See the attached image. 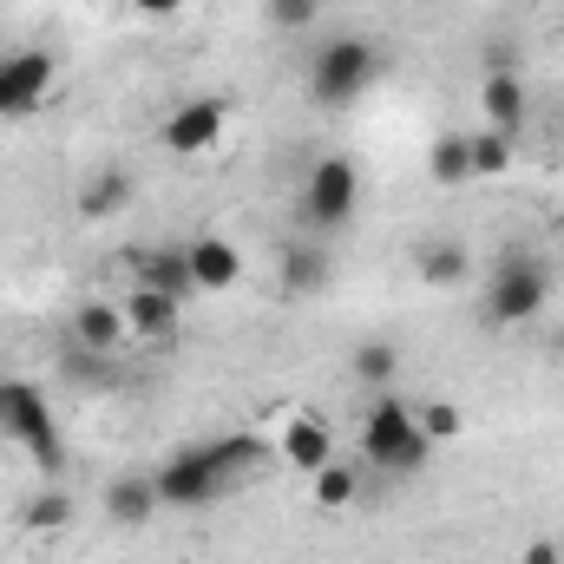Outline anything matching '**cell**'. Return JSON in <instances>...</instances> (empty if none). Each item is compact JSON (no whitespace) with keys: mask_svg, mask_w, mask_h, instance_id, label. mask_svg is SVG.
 I'll return each mask as SVG.
<instances>
[{"mask_svg":"<svg viewBox=\"0 0 564 564\" xmlns=\"http://www.w3.org/2000/svg\"><path fill=\"white\" fill-rule=\"evenodd\" d=\"M263 466V440L257 433H224V440H204V446H184L171 453L151 486H158V506H177V512H204L217 506L224 492H237V479H250Z\"/></svg>","mask_w":564,"mask_h":564,"instance_id":"1","label":"cell"},{"mask_svg":"<svg viewBox=\"0 0 564 564\" xmlns=\"http://www.w3.org/2000/svg\"><path fill=\"white\" fill-rule=\"evenodd\" d=\"M361 459L388 479H408L433 459V440L421 433V414L401 401V394H375L368 414H361Z\"/></svg>","mask_w":564,"mask_h":564,"instance_id":"2","label":"cell"},{"mask_svg":"<svg viewBox=\"0 0 564 564\" xmlns=\"http://www.w3.org/2000/svg\"><path fill=\"white\" fill-rule=\"evenodd\" d=\"M375 79H381V53H375V40H361V33H335V40L308 59V99L328 106V112L355 106Z\"/></svg>","mask_w":564,"mask_h":564,"instance_id":"3","label":"cell"},{"mask_svg":"<svg viewBox=\"0 0 564 564\" xmlns=\"http://www.w3.org/2000/svg\"><path fill=\"white\" fill-rule=\"evenodd\" d=\"M0 433L40 466V473H59L66 466V446H59V421L46 408V394L33 381H0Z\"/></svg>","mask_w":564,"mask_h":564,"instance_id":"4","label":"cell"},{"mask_svg":"<svg viewBox=\"0 0 564 564\" xmlns=\"http://www.w3.org/2000/svg\"><path fill=\"white\" fill-rule=\"evenodd\" d=\"M545 302H552V276H545V263H532V257H506V263L492 270V282H486V322H499V328L539 322Z\"/></svg>","mask_w":564,"mask_h":564,"instance_id":"5","label":"cell"},{"mask_svg":"<svg viewBox=\"0 0 564 564\" xmlns=\"http://www.w3.org/2000/svg\"><path fill=\"white\" fill-rule=\"evenodd\" d=\"M355 204H361V171H355L348 158H315L308 191H302L308 224H315V230H341V224L355 217Z\"/></svg>","mask_w":564,"mask_h":564,"instance_id":"6","label":"cell"},{"mask_svg":"<svg viewBox=\"0 0 564 564\" xmlns=\"http://www.w3.org/2000/svg\"><path fill=\"white\" fill-rule=\"evenodd\" d=\"M53 79H59L53 53H40V46L0 53V119H26V112L53 93Z\"/></svg>","mask_w":564,"mask_h":564,"instance_id":"7","label":"cell"},{"mask_svg":"<svg viewBox=\"0 0 564 564\" xmlns=\"http://www.w3.org/2000/svg\"><path fill=\"white\" fill-rule=\"evenodd\" d=\"M224 126H230V106L224 99H184L171 119H164V151H204V144L224 139Z\"/></svg>","mask_w":564,"mask_h":564,"instance_id":"8","label":"cell"},{"mask_svg":"<svg viewBox=\"0 0 564 564\" xmlns=\"http://www.w3.org/2000/svg\"><path fill=\"white\" fill-rule=\"evenodd\" d=\"M479 112H486L492 132L519 139V132H525V79H519L512 66H492V73L479 79Z\"/></svg>","mask_w":564,"mask_h":564,"instance_id":"9","label":"cell"},{"mask_svg":"<svg viewBox=\"0 0 564 564\" xmlns=\"http://www.w3.org/2000/svg\"><path fill=\"white\" fill-rule=\"evenodd\" d=\"M184 263H191V289H210V295H224V289L243 282V257H237L230 237H197L184 250Z\"/></svg>","mask_w":564,"mask_h":564,"instance_id":"10","label":"cell"},{"mask_svg":"<svg viewBox=\"0 0 564 564\" xmlns=\"http://www.w3.org/2000/svg\"><path fill=\"white\" fill-rule=\"evenodd\" d=\"M73 341H79V348H93V355L126 348V341H132L126 308H119V302H79V308H73Z\"/></svg>","mask_w":564,"mask_h":564,"instance_id":"11","label":"cell"},{"mask_svg":"<svg viewBox=\"0 0 564 564\" xmlns=\"http://www.w3.org/2000/svg\"><path fill=\"white\" fill-rule=\"evenodd\" d=\"M282 459H295L302 473H322V466L335 459V433H328L322 421H308V414H302V421L282 426Z\"/></svg>","mask_w":564,"mask_h":564,"instance_id":"12","label":"cell"},{"mask_svg":"<svg viewBox=\"0 0 564 564\" xmlns=\"http://www.w3.org/2000/svg\"><path fill=\"white\" fill-rule=\"evenodd\" d=\"M126 328L132 335H164V328H177V295H164V289H126Z\"/></svg>","mask_w":564,"mask_h":564,"instance_id":"13","label":"cell"},{"mask_svg":"<svg viewBox=\"0 0 564 564\" xmlns=\"http://www.w3.org/2000/svg\"><path fill=\"white\" fill-rule=\"evenodd\" d=\"M132 282L139 289H164V295H191V263H184V250H151V257H139L132 263Z\"/></svg>","mask_w":564,"mask_h":564,"instance_id":"14","label":"cell"},{"mask_svg":"<svg viewBox=\"0 0 564 564\" xmlns=\"http://www.w3.org/2000/svg\"><path fill=\"white\" fill-rule=\"evenodd\" d=\"M106 512H112L119 525H144V519L158 512V486H151V479H112V486H106Z\"/></svg>","mask_w":564,"mask_h":564,"instance_id":"15","label":"cell"},{"mask_svg":"<svg viewBox=\"0 0 564 564\" xmlns=\"http://www.w3.org/2000/svg\"><path fill=\"white\" fill-rule=\"evenodd\" d=\"M426 171H433V184H446V191L473 184V151H466V132L433 139V151H426Z\"/></svg>","mask_w":564,"mask_h":564,"instance_id":"16","label":"cell"},{"mask_svg":"<svg viewBox=\"0 0 564 564\" xmlns=\"http://www.w3.org/2000/svg\"><path fill=\"white\" fill-rule=\"evenodd\" d=\"M394 375H401V348H394V341H361V348H355V381H361V388L388 394Z\"/></svg>","mask_w":564,"mask_h":564,"instance_id":"17","label":"cell"},{"mask_svg":"<svg viewBox=\"0 0 564 564\" xmlns=\"http://www.w3.org/2000/svg\"><path fill=\"white\" fill-rule=\"evenodd\" d=\"M322 282H328V257L322 250H308V243H289L282 250V289L289 295H315Z\"/></svg>","mask_w":564,"mask_h":564,"instance_id":"18","label":"cell"},{"mask_svg":"<svg viewBox=\"0 0 564 564\" xmlns=\"http://www.w3.org/2000/svg\"><path fill=\"white\" fill-rule=\"evenodd\" d=\"M414 263H421V282H433V289H459L466 270H473L459 243H421V257H414Z\"/></svg>","mask_w":564,"mask_h":564,"instance_id":"19","label":"cell"},{"mask_svg":"<svg viewBox=\"0 0 564 564\" xmlns=\"http://www.w3.org/2000/svg\"><path fill=\"white\" fill-rule=\"evenodd\" d=\"M132 204V177L126 171H99L86 191H79V210L86 217H112V210H126Z\"/></svg>","mask_w":564,"mask_h":564,"instance_id":"20","label":"cell"},{"mask_svg":"<svg viewBox=\"0 0 564 564\" xmlns=\"http://www.w3.org/2000/svg\"><path fill=\"white\" fill-rule=\"evenodd\" d=\"M308 479H315V506H328V512L355 506V492H361L355 466H341V459H328V466H322V473H308Z\"/></svg>","mask_w":564,"mask_h":564,"instance_id":"21","label":"cell"},{"mask_svg":"<svg viewBox=\"0 0 564 564\" xmlns=\"http://www.w3.org/2000/svg\"><path fill=\"white\" fill-rule=\"evenodd\" d=\"M466 151H473V177H506V171H512V139H506V132H492V126H486V132H473Z\"/></svg>","mask_w":564,"mask_h":564,"instance_id":"22","label":"cell"},{"mask_svg":"<svg viewBox=\"0 0 564 564\" xmlns=\"http://www.w3.org/2000/svg\"><path fill=\"white\" fill-rule=\"evenodd\" d=\"M66 519H73V499H66V492H46V499H33V506L20 512L26 532H53V525H66Z\"/></svg>","mask_w":564,"mask_h":564,"instance_id":"23","label":"cell"},{"mask_svg":"<svg viewBox=\"0 0 564 564\" xmlns=\"http://www.w3.org/2000/svg\"><path fill=\"white\" fill-rule=\"evenodd\" d=\"M459 408H453V401H426L421 408V433L426 440H433V446H446V440H459Z\"/></svg>","mask_w":564,"mask_h":564,"instance_id":"24","label":"cell"},{"mask_svg":"<svg viewBox=\"0 0 564 564\" xmlns=\"http://www.w3.org/2000/svg\"><path fill=\"white\" fill-rule=\"evenodd\" d=\"M315 20H322V0H270V26H282V33H302Z\"/></svg>","mask_w":564,"mask_h":564,"instance_id":"25","label":"cell"},{"mask_svg":"<svg viewBox=\"0 0 564 564\" xmlns=\"http://www.w3.org/2000/svg\"><path fill=\"white\" fill-rule=\"evenodd\" d=\"M519 564H564V545H552V539H532V545L519 552Z\"/></svg>","mask_w":564,"mask_h":564,"instance_id":"26","label":"cell"},{"mask_svg":"<svg viewBox=\"0 0 564 564\" xmlns=\"http://www.w3.org/2000/svg\"><path fill=\"white\" fill-rule=\"evenodd\" d=\"M132 7H139V13H151V20H164V13H177L184 0H132Z\"/></svg>","mask_w":564,"mask_h":564,"instance_id":"27","label":"cell"},{"mask_svg":"<svg viewBox=\"0 0 564 564\" xmlns=\"http://www.w3.org/2000/svg\"><path fill=\"white\" fill-rule=\"evenodd\" d=\"M558 355H564V328H558Z\"/></svg>","mask_w":564,"mask_h":564,"instance_id":"28","label":"cell"}]
</instances>
